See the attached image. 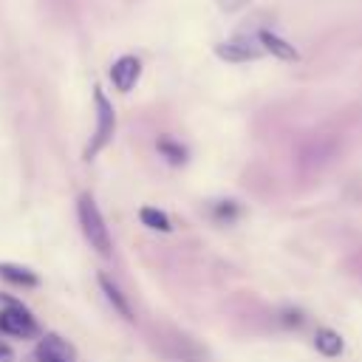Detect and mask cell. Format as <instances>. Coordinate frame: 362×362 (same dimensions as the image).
<instances>
[{
  "label": "cell",
  "instance_id": "1",
  "mask_svg": "<svg viewBox=\"0 0 362 362\" xmlns=\"http://www.w3.org/2000/svg\"><path fill=\"white\" fill-rule=\"evenodd\" d=\"M76 218H79V226H82V235L85 240L90 243V249H96L102 257H110V249H113V238H110V229L93 201L90 192H82L76 198Z\"/></svg>",
  "mask_w": 362,
  "mask_h": 362
},
{
  "label": "cell",
  "instance_id": "2",
  "mask_svg": "<svg viewBox=\"0 0 362 362\" xmlns=\"http://www.w3.org/2000/svg\"><path fill=\"white\" fill-rule=\"evenodd\" d=\"M93 105H96V127H93V136H90V141L85 147V161L96 158L110 144V139L116 133V110H113L110 99L105 96V90L99 85L93 88Z\"/></svg>",
  "mask_w": 362,
  "mask_h": 362
},
{
  "label": "cell",
  "instance_id": "3",
  "mask_svg": "<svg viewBox=\"0 0 362 362\" xmlns=\"http://www.w3.org/2000/svg\"><path fill=\"white\" fill-rule=\"evenodd\" d=\"M0 334H8V337H17V339H28V337H37L40 334V322L37 317L17 300L0 294Z\"/></svg>",
  "mask_w": 362,
  "mask_h": 362
},
{
  "label": "cell",
  "instance_id": "4",
  "mask_svg": "<svg viewBox=\"0 0 362 362\" xmlns=\"http://www.w3.org/2000/svg\"><path fill=\"white\" fill-rule=\"evenodd\" d=\"M34 362H76V348L65 337L48 331L34 348Z\"/></svg>",
  "mask_w": 362,
  "mask_h": 362
},
{
  "label": "cell",
  "instance_id": "5",
  "mask_svg": "<svg viewBox=\"0 0 362 362\" xmlns=\"http://www.w3.org/2000/svg\"><path fill=\"white\" fill-rule=\"evenodd\" d=\"M139 76H141V59L133 57V54H124V57H119V59L110 65V82H113V88L122 90V93H127V90L139 82Z\"/></svg>",
  "mask_w": 362,
  "mask_h": 362
},
{
  "label": "cell",
  "instance_id": "6",
  "mask_svg": "<svg viewBox=\"0 0 362 362\" xmlns=\"http://www.w3.org/2000/svg\"><path fill=\"white\" fill-rule=\"evenodd\" d=\"M260 51H263L260 45H255V42H249V40H243V37L215 45V54H218L221 59H226V62H249V59H257Z\"/></svg>",
  "mask_w": 362,
  "mask_h": 362
},
{
  "label": "cell",
  "instance_id": "7",
  "mask_svg": "<svg viewBox=\"0 0 362 362\" xmlns=\"http://www.w3.org/2000/svg\"><path fill=\"white\" fill-rule=\"evenodd\" d=\"M257 45L263 51H269L272 57H277V59H286V62H297L300 59V51L291 42H286L283 37H277L274 31H269V28L257 31Z\"/></svg>",
  "mask_w": 362,
  "mask_h": 362
},
{
  "label": "cell",
  "instance_id": "8",
  "mask_svg": "<svg viewBox=\"0 0 362 362\" xmlns=\"http://www.w3.org/2000/svg\"><path fill=\"white\" fill-rule=\"evenodd\" d=\"M96 283H99V288H102V294H105V300L113 305V311L119 314V317H124L127 322H133L136 317H133V308H130V300H127V294L107 277V274H99L96 277Z\"/></svg>",
  "mask_w": 362,
  "mask_h": 362
},
{
  "label": "cell",
  "instance_id": "9",
  "mask_svg": "<svg viewBox=\"0 0 362 362\" xmlns=\"http://www.w3.org/2000/svg\"><path fill=\"white\" fill-rule=\"evenodd\" d=\"M0 280L20 286V288H37L40 286L37 272H31L28 266H20V263H0Z\"/></svg>",
  "mask_w": 362,
  "mask_h": 362
},
{
  "label": "cell",
  "instance_id": "10",
  "mask_svg": "<svg viewBox=\"0 0 362 362\" xmlns=\"http://www.w3.org/2000/svg\"><path fill=\"white\" fill-rule=\"evenodd\" d=\"M314 348H317L322 356L337 359V356H342V351H345V339H342V334L334 331V328H317V334H314Z\"/></svg>",
  "mask_w": 362,
  "mask_h": 362
},
{
  "label": "cell",
  "instance_id": "11",
  "mask_svg": "<svg viewBox=\"0 0 362 362\" xmlns=\"http://www.w3.org/2000/svg\"><path fill=\"white\" fill-rule=\"evenodd\" d=\"M139 221H141L147 229H153V232H173L170 215H167L164 209H158V206H141V209H139Z\"/></svg>",
  "mask_w": 362,
  "mask_h": 362
},
{
  "label": "cell",
  "instance_id": "12",
  "mask_svg": "<svg viewBox=\"0 0 362 362\" xmlns=\"http://www.w3.org/2000/svg\"><path fill=\"white\" fill-rule=\"evenodd\" d=\"M156 147H158V153L170 161V164H184L187 161V147L181 144V141H175V139H170V136H161L158 141H156Z\"/></svg>",
  "mask_w": 362,
  "mask_h": 362
},
{
  "label": "cell",
  "instance_id": "13",
  "mask_svg": "<svg viewBox=\"0 0 362 362\" xmlns=\"http://www.w3.org/2000/svg\"><path fill=\"white\" fill-rule=\"evenodd\" d=\"M249 0H218V6L223 8V11H238V8H243Z\"/></svg>",
  "mask_w": 362,
  "mask_h": 362
},
{
  "label": "cell",
  "instance_id": "14",
  "mask_svg": "<svg viewBox=\"0 0 362 362\" xmlns=\"http://www.w3.org/2000/svg\"><path fill=\"white\" fill-rule=\"evenodd\" d=\"M0 362H14V351L6 342H0Z\"/></svg>",
  "mask_w": 362,
  "mask_h": 362
}]
</instances>
